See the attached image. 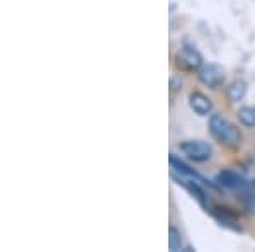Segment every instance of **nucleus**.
I'll use <instances>...</instances> for the list:
<instances>
[{"instance_id": "nucleus-1", "label": "nucleus", "mask_w": 255, "mask_h": 252, "mask_svg": "<svg viewBox=\"0 0 255 252\" xmlns=\"http://www.w3.org/2000/svg\"><path fill=\"white\" fill-rule=\"evenodd\" d=\"M209 131L218 142L226 147H238L242 142L240 130L232 121H228L223 114H211V118H209Z\"/></svg>"}, {"instance_id": "nucleus-2", "label": "nucleus", "mask_w": 255, "mask_h": 252, "mask_svg": "<svg viewBox=\"0 0 255 252\" xmlns=\"http://www.w3.org/2000/svg\"><path fill=\"white\" fill-rule=\"evenodd\" d=\"M179 148L189 160H194V162H208L213 157L211 143L203 142V140H187L180 143Z\"/></svg>"}, {"instance_id": "nucleus-3", "label": "nucleus", "mask_w": 255, "mask_h": 252, "mask_svg": "<svg viewBox=\"0 0 255 252\" xmlns=\"http://www.w3.org/2000/svg\"><path fill=\"white\" fill-rule=\"evenodd\" d=\"M175 65L182 72H197L203 67V56L199 55L196 48L192 46H184L177 51L175 55Z\"/></svg>"}, {"instance_id": "nucleus-4", "label": "nucleus", "mask_w": 255, "mask_h": 252, "mask_svg": "<svg viewBox=\"0 0 255 252\" xmlns=\"http://www.w3.org/2000/svg\"><path fill=\"white\" fill-rule=\"evenodd\" d=\"M197 78L209 89H218L225 82V68L218 63H206L197 70Z\"/></svg>"}, {"instance_id": "nucleus-5", "label": "nucleus", "mask_w": 255, "mask_h": 252, "mask_svg": "<svg viewBox=\"0 0 255 252\" xmlns=\"http://www.w3.org/2000/svg\"><path fill=\"white\" fill-rule=\"evenodd\" d=\"M216 183L226 189H235V191L247 186L244 177L235 171H228V169H226V171H221L220 174L216 176Z\"/></svg>"}, {"instance_id": "nucleus-6", "label": "nucleus", "mask_w": 255, "mask_h": 252, "mask_svg": "<svg viewBox=\"0 0 255 252\" xmlns=\"http://www.w3.org/2000/svg\"><path fill=\"white\" fill-rule=\"evenodd\" d=\"M189 106L199 116H208L213 111V102L208 96H204L203 92H192L189 96Z\"/></svg>"}, {"instance_id": "nucleus-7", "label": "nucleus", "mask_w": 255, "mask_h": 252, "mask_svg": "<svg viewBox=\"0 0 255 252\" xmlns=\"http://www.w3.org/2000/svg\"><path fill=\"white\" fill-rule=\"evenodd\" d=\"M247 94V84L244 80H233L226 87V97L230 102H240Z\"/></svg>"}, {"instance_id": "nucleus-8", "label": "nucleus", "mask_w": 255, "mask_h": 252, "mask_svg": "<svg viewBox=\"0 0 255 252\" xmlns=\"http://www.w3.org/2000/svg\"><path fill=\"white\" fill-rule=\"evenodd\" d=\"M238 121L247 128H254L255 126V106H244L238 109L237 113Z\"/></svg>"}, {"instance_id": "nucleus-9", "label": "nucleus", "mask_w": 255, "mask_h": 252, "mask_svg": "<svg viewBox=\"0 0 255 252\" xmlns=\"http://www.w3.org/2000/svg\"><path fill=\"white\" fill-rule=\"evenodd\" d=\"M182 247V235H180L179 230L175 227H170L168 229V249L170 251H179Z\"/></svg>"}, {"instance_id": "nucleus-10", "label": "nucleus", "mask_w": 255, "mask_h": 252, "mask_svg": "<svg viewBox=\"0 0 255 252\" xmlns=\"http://www.w3.org/2000/svg\"><path fill=\"white\" fill-rule=\"evenodd\" d=\"M245 188H247V191H249L250 196L255 198V179H254V181H250V183H247Z\"/></svg>"}]
</instances>
